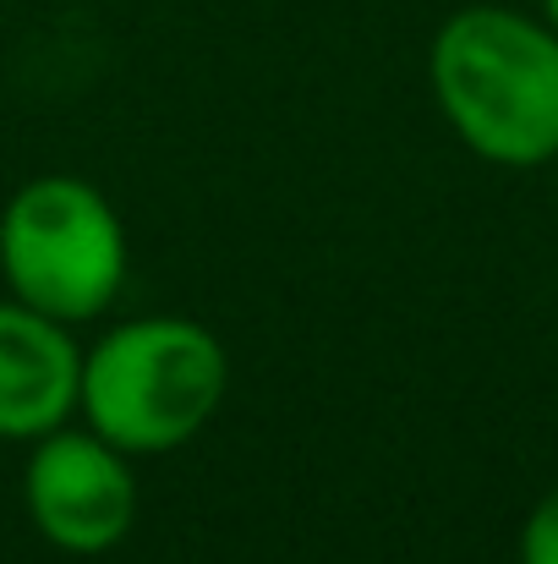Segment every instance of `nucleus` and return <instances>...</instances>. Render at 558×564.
I'll return each instance as SVG.
<instances>
[{
    "mask_svg": "<svg viewBox=\"0 0 558 564\" xmlns=\"http://www.w3.org/2000/svg\"><path fill=\"white\" fill-rule=\"evenodd\" d=\"M521 564H558V488L526 510L521 527Z\"/></svg>",
    "mask_w": 558,
    "mask_h": 564,
    "instance_id": "423d86ee",
    "label": "nucleus"
},
{
    "mask_svg": "<svg viewBox=\"0 0 558 564\" xmlns=\"http://www.w3.org/2000/svg\"><path fill=\"white\" fill-rule=\"evenodd\" d=\"M554 165H558V160H554Z\"/></svg>",
    "mask_w": 558,
    "mask_h": 564,
    "instance_id": "6e6552de",
    "label": "nucleus"
},
{
    "mask_svg": "<svg viewBox=\"0 0 558 564\" xmlns=\"http://www.w3.org/2000/svg\"><path fill=\"white\" fill-rule=\"evenodd\" d=\"M28 527L77 560L110 554L138 527V471L132 455L99 438L88 422H66L28 444L22 460Z\"/></svg>",
    "mask_w": 558,
    "mask_h": 564,
    "instance_id": "20e7f679",
    "label": "nucleus"
},
{
    "mask_svg": "<svg viewBox=\"0 0 558 564\" xmlns=\"http://www.w3.org/2000/svg\"><path fill=\"white\" fill-rule=\"evenodd\" d=\"M83 340L72 324L0 296V444H33L77 422Z\"/></svg>",
    "mask_w": 558,
    "mask_h": 564,
    "instance_id": "39448f33",
    "label": "nucleus"
},
{
    "mask_svg": "<svg viewBox=\"0 0 558 564\" xmlns=\"http://www.w3.org/2000/svg\"><path fill=\"white\" fill-rule=\"evenodd\" d=\"M427 88L449 132L499 171L558 160V28L515 6H460L427 44Z\"/></svg>",
    "mask_w": 558,
    "mask_h": 564,
    "instance_id": "f257e3e1",
    "label": "nucleus"
},
{
    "mask_svg": "<svg viewBox=\"0 0 558 564\" xmlns=\"http://www.w3.org/2000/svg\"><path fill=\"white\" fill-rule=\"evenodd\" d=\"M543 17H548V22L558 28V0H543Z\"/></svg>",
    "mask_w": 558,
    "mask_h": 564,
    "instance_id": "0eeeda50",
    "label": "nucleus"
},
{
    "mask_svg": "<svg viewBox=\"0 0 558 564\" xmlns=\"http://www.w3.org/2000/svg\"><path fill=\"white\" fill-rule=\"evenodd\" d=\"M230 394L225 340L182 313H143L110 324L94 346H83L77 422L99 438L143 455H171L192 444Z\"/></svg>",
    "mask_w": 558,
    "mask_h": 564,
    "instance_id": "f03ea898",
    "label": "nucleus"
},
{
    "mask_svg": "<svg viewBox=\"0 0 558 564\" xmlns=\"http://www.w3.org/2000/svg\"><path fill=\"white\" fill-rule=\"evenodd\" d=\"M132 274L121 208L83 176H33L0 208V285L55 324H99Z\"/></svg>",
    "mask_w": 558,
    "mask_h": 564,
    "instance_id": "7ed1b4c3",
    "label": "nucleus"
}]
</instances>
